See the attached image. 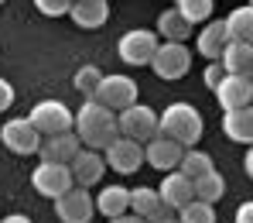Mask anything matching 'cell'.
<instances>
[{
    "mask_svg": "<svg viewBox=\"0 0 253 223\" xmlns=\"http://www.w3.org/2000/svg\"><path fill=\"white\" fill-rule=\"evenodd\" d=\"M72 131L76 137L83 141L85 148H92V151H106L120 131H117V113L113 110H106L103 103H96V100H85L83 107H79V113H76V120H72Z\"/></svg>",
    "mask_w": 253,
    "mask_h": 223,
    "instance_id": "6da1fadb",
    "label": "cell"
},
{
    "mask_svg": "<svg viewBox=\"0 0 253 223\" xmlns=\"http://www.w3.org/2000/svg\"><path fill=\"white\" fill-rule=\"evenodd\" d=\"M206 131L202 124V113L192 107V103H171L158 113V134H165L171 141H178L181 148H192L199 144V137Z\"/></svg>",
    "mask_w": 253,
    "mask_h": 223,
    "instance_id": "7a4b0ae2",
    "label": "cell"
},
{
    "mask_svg": "<svg viewBox=\"0 0 253 223\" xmlns=\"http://www.w3.org/2000/svg\"><path fill=\"white\" fill-rule=\"evenodd\" d=\"M151 69H154V76L165 79V83H178V79H185L188 69H192V52H188V45L161 42V45H158V52H154V58H151Z\"/></svg>",
    "mask_w": 253,
    "mask_h": 223,
    "instance_id": "3957f363",
    "label": "cell"
},
{
    "mask_svg": "<svg viewBox=\"0 0 253 223\" xmlns=\"http://www.w3.org/2000/svg\"><path fill=\"white\" fill-rule=\"evenodd\" d=\"M28 120H31V127L42 134V137H51V134L72 131L76 113H72V110H69L62 100H42V103H35V107H31Z\"/></svg>",
    "mask_w": 253,
    "mask_h": 223,
    "instance_id": "277c9868",
    "label": "cell"
},
{
    "mask_svg": "<svg viewBox=\"0 0 253 223\" xmlns=\"http://www.w3.org/2000/svg\"><path fill=\"white\" fill-rule=\"evenodd\" d=\"M117 131L120 137H130V141H151L158 134V110L147 107V103H133L117 113Z\"/></svg>",
    "mask_w": 253,
    "mask_h": 223,
    "instance_id": "5b68a950",
    "label": "cell"
},
{
    "mask_svg": "<svg viewBox=\"0 0 253 223\" xmlns=\"http://www.w3.org/2000/svg\"><path fill=\"white\" fill-rule=\"evenodd\" d=\"M158 45H161V38H158L154 31H147V28H133V31H126L124 38H120L117 52H120V62L133 65V69H140V65H151Z\"/></svg>",
    "mask_w": 253,
    "mask_h": 223,
    "instance_id": "8992f818",
    "label": "cell"
},
{
    "mask_svg": "<svg viewBox=\"0 0 253 223\" xmlns=\"http://www.w3.org/2000/svg\"><path fill=\"white\" fill-rule=\"evenodd\" d=\"M96 103H103L106 110H113V113H120L126 107H133L137 103V83L130 79V76H120V72H113V76H103V83L96 89V96H92Z\"/></svg>",
    "mask_w": 253,
    "mask_h": 223,
    "instance_id": "52a82bcc",
    "label": "cell"
},
{
    "mask_svg": "<svg viewBox=\"0 0 253 223\" xmlns=\"http://www.w3.org/2000/svg\"><path fill=\"white\" fill-rule=\"evenodd\" d=\"M0 144L14 155H38V144H42V134L31 127L28 117H14L0 127Z\"/></svg>",
    "mask_w": 253,
    "mask_h": 223,
    "instance_id": "ba28073f",
    "label": "cell"
},
{
    "mask_svg": "<svg viewBox=\"0 0 253 223\" xmlns=\"http://www.w3.org/2000/svg\"><path fill=\"white\" fill-rule=\"evenodd\" d=\"M31 185L48 196V199H58V196H65L76 182H72V172H69V165H55V162H42L35 172H31Z\"/></svg>",
    "mask_w": 253,
    "mask_h": 223,
    "instance_id": "9c48e42d",
    "label": "cell"
},
{
    "mask_svg": "<svg viewBox=\"0 0 253 223\" xmlns=\"http://www.w3.org/2000/svg\"><path fill=\"white\" fill-rule=\"evenodd\" d=\"M55 217H58L62 223H89L92 217H96V206H92L89 189L72 185L65 196H58V199H55Z\"/></svg>",
    "mask_w": 253,
    "mask_h": 223,
    "instance_id": "30bf717a",
    "label": "cell"
},
{
    "mask_svg": "<svg viewBox=\"0 0 253 223\" xmlns=\"http://www.w3.org/2000/svg\"><path fill=\"white\" fill-rule=\"evenodd\" d=\"M117 175H133L140 165H144V144L140 141H130V137H117L110 148H106V158H103Z\"/></svg>",
    "mask_w": 253,
    "mask_h": 223,
    "instance_id": "8fae6325",
    "label": "cell"
},
{
    "mask_svg": "<svg viewBox=\"0 0 253 223\" xmlns=\"http://www.w3.org/2000/svg\"><path fill=\"white\" fill-rule=\"evenodd\" d=\"M181 144L171 141L165 134H154L151 141H144V162L154 168V172H174L178 162H181Z\"/></svg>",
    "mask_w": 253,
    "mask_h": 223,
    "instance_id": "7c38bea8",
    "label": "cell"
},
{
    "mask_svg": "<svg viewBox=\"0 0 253 223\" xmlns=\"http://www.w3.org/2000/svg\"><path fill=\"white\" fill-rule=\"evenodd\" d=\"M212 93H215V103L222 107V113L226 110H240V107L253 103V79L250 76H226Z\"/></svg>",
    "mask_w": 253,
    "mask_h": 223,
    "instance_id": "4fadbf2b",
    "label": "cell"
},
{
    "mask_svg": "<svg viewBox=\"0 0 253 223\" xmlns=\"http://www.w3.org/2000/svg\"><path fill=\"white\" fill-rule=\"evenodd\" d=\"M79 151H83V141L76 137V131L42 137V144H38V155H42V162H55V165H69V162H72Z\"/></svg>",
    "mask_w": 253,
    "mask_h": 223,
    "instance_id": "5bb4252c",
    "label": "cell"
},
{
    "mask_svg": "<svg viewBox=\"0 0 253 223\" xmlns=\"http://www.w3.org/2000/svg\"><path fill=\"white\" fill-rule=\"evenodd\" d=\"M69 172H72V182L79 185V189H89V185H96L103 172H106V162H103V155L99 151H92V148H83L72 162H69Z\"/></svg>",
    "mask_w": 253,
    "mask_h": 223,
    "instance_id": "9a60e30c",
    "label": "cell"
},
{
    "mask_svg": "<svg viewBox=\"0 0 253 223\" xmlns=\"http://www.w3.org/2000/svg\"><path fill=\"white\" fill-rule=\"evenodd\" d=\"M158 196H161L165 210L178 213L181 206H188V203L195 199V185H192V178H185L181 172H168V175L161 178V189H158Z\"/></svg>",
    "mask_w": 253,
    "mask_h": 223,
    "instance_id": "2e32d148",
    "label": "cell"
},
{
    "mask_svg": "<svg viewBox=\"0 0 253 223\" xmlns=\"http://www.w3.org/2000/svg\"><path fill=\"white\" fill-rule=\"evenodd\" d=\"M92 206H96V213H103L106 220H117V217L130 213V189H126V185H103V189L92 196Z\"/></svg>",
    "mask_w": 253,
    "mask_h": 223,
    "instance_id": "e0dca14e",
    "label": "cell"
},
{
    "mask_svg": "<svg viewBox=\"0 0 253 223\" xmlns=\"http://www.w3.org/2000/svg\"><path fill=\"white\" fill-rule=\"evenodd\" d=\"M69 17L76 21V28H103L110 21V0H72L69 7Z\"/></svg>",
    "mask_w": 253,
    "mask_h": 223,
    "instance_id": "ac0fdd59",
    "label": "cell"
},
{
    "mask_svg": "<svg viewBox=\"0 0 253 223\" xmlns=\"http://www.w3.org/2000/svg\"><path fill=\"white\" fill-rule=\"evenodd\" d=\"M219 62H222V69H226L229 76H250L253 79V45L229 42L226 48H222Z\"/></svg>",
    "mask_w": 253,
    "mask_h": 223,
    "instance_id": "d6986e66",
    "label": "cell"
},
{
    "mask_svg": "<svg viewBox=\"0 0 253 223\" xmlns=\"http://www.w3.org/2000/svg\"><path fill=\"white\" fill-rule=\"evenodd\" d=\"M222 131L236 144H253V103L250 107H240V110H226Z\"/></svg>",
    "mask_w": 253,
    "mask_h": 223,
    "instance_id": "ffe728a7",
    "label": "cell"
},
{
    "mask_svg": "<svg viewBox=\"0 0 253 223\" xmlns=\"http://www.w3.org/2000/svg\"><path fill=\"white\" fill-rule=\"evenodd\" d=\"M130 213L133 217H140V220H154L158 213H165V203H161V196H158V189H151V185H137V189H130Z\"/></svg>",
    "mask_w": 253,
    "mask_h": 223,
    "instance_id": "44dd1931",
    "label": "cell"
},
{
    "mask_svg": "<svg viewBox=\"0 0 253 223\" xmlns=\"http://www.w3.org/2000/svg\"><path fill=\"white\" fill-rule=\"evenodd\" d=\"M226 45H229L226 21H206V28L199 31V52H202L209 62H219V55H222Z\"/></svg>",
    "mask_w": 253,
    "mask_h": 223,
    "instance_id": "7402d4cb",
    "label": "cell"
},
{
    "mask_svg": "<svg viewBox=\"0 0 253 223\" xmlns=\"http://www.w3.org/2000/svg\"><path fill=\"white\" fill-rule=\"evenodd\" d=\"M154 35H161L165 42H178V45H185L188 42V35H192V24L174 10V7H168L161 17H158V31Z\"/></svg>",
    "mask_w": 253,
    "mask_h": 223,
    "instance_id": "603a6c76",
    "label": "cell"
},
{
    "mask_svg": "<svg viewBox=\"0 0 253 223\" xmlns=\"http://www.w3.org/2000/svg\"><path fill=\"white\" fill-rule=\"evenodd\" d=\"M226 35L229 42H247L253 45V7H236L229 17H226Z\"/></svg>",
    "mask_w": 253,
    "mask_h": 223,
    "instance_id": "cb8c5ba5",
    "label": "cell"
},
{
    "mask_svg": "<svg viewBox=\"0 0 253 223\" xmlns=\"http://www.w3.org/2000/svg\"><path fill=\"white\" fill-rule=\"evenodd\" d=\"M212 168H215V165H212V158L206 155V151H199V148H185V151H181V162H178L174 172H181L185 178L195 182L199 175H206V172H212Z\"/></svg>",
    "mask_w": 253,
    "mask_h": 223,
    "instance_id": "d4e9b609",
    "label": "cell"
},
{
    "mask_svg": "<svg viewBox=\"0 0 253 223\" xmlns=\"http://www.w3.org/2000/svg\"><path fill=\"white\" fill-rule=\"evenodd\" d=\"M192 185H195V199L212 203V206H215V203L222 199V192H226V178L219 175L215 168H212V172H206V175H199Z\"/></svg>",
    "mask_w": 253,
    "mask_h": 223,
    "instance_id": "484cf974",
    "label": "cell"
},
{
    "mask_svg": "<svg viewBox=\"0 0 253 223\" xmlns=\"http://www.w3.org/2000/svg\"><path fill=\"white\" fill-rule=\"evenodd\" d=\"M174 10L195 28V24H202V21H209V17H212L215 3H212V0H174Z\"/></svg>",
    "mask_w": 253,
    "mask_h": 223,
    "instance_id": "4316f807",
    "label": "cell"
},
{
    "mask_svg": "<svg viewBox=\"0 0 253 223\" xmlns=\"http://www.w3.org/2000/svg\"><path fill=\"white\" fill-rule=\"evenodd\" d=\"M174 217H178V223H215V206L212 203H202V199H192Z\"/></svg>",
    "mask_w": 253,
    "mask_h": 223,
    "instance_id": "83f0119b",
    "label": "cell"
},
{
    "mask_svg": "<svg viewBox=\"0 0 253 223\" xmlns=\"http://www.w3.org/2000/svg\"><path fill=\"white\" fill-rule=\"evenodd\" d=\"M99 83H103V72L96 69V65H83L76 76H72V86L83 93L85 100H92L96 96V89H99Z\"/></svg>",
    "mask_w": 253,
    "mask_h": 223,
    "instance_id": "f1b7e54d",
    "label": "cell"
},
{
    "mask_svg": "<svg viewBox=\"0 0 253 223\" xmlns=\"http://www.w3.org/2000/svg\"><path fill=\"white\" fill-rule=\"evenodd\" d=\"M35 7L42 10L44 17H62V14H69L72 0H35Z\"/></svg>",
    "mask_w": 253,
    "mask_h": 223,
    "instance_id": "f546056e",
    "label": "cell"
},
{
    "mask_svg": "<svg viewBox=\"0 0 253 223\" xmlns=\"http://www.w3.org/2000/svg\"><path fill=\"white\" fill-rule=\"evenodd\" d=\"M226 76H229V72L222 69V62H209V65H206V72H202V79H206V86H209V89H215Z\"/></svg>",
    "mask_w": 253,
    "mask_h": 223,
    "instance_id": "4dcf8cb0",
    "label": "cell"
},
{
    "mask_svg": "<svg viewBox=\"0 0 253 223\" xmlns=\"http://www.w3.org/2000/svg\"><path fill=\"white\" fill-rule=\"evenodd\" d=\"M10 103H14V86H10L7 79H0V113L10 110Z\"/></svg>",
    "mask_w": 253,
    "mask_h": 223,
    "instance_id": "1f68e13d",
    "label": "cell"
},
{
    "mask_svg": "<svg viewBox=\"0 0 253 223\" xmlns=\"http://www.w3.org/2000/svg\"><path fill=\"white\" fill-rule=\"evenodd\" d=\"M233 223H253V199H247V203H243V206L236 210Z\"/></svg>",
    "mask_w": 253,
    "mask_h": 223,
    "instance_id": "d6a6232c",
    "label": "cell"
},
{
    "mask_svg": "<svg viewBox=\"0 0 253 223\" xmlns=\"http://www.w3.org/2000/svg\"><path fill=\"white\" fill-rule=\"evenodd\" d=\"M151 223H178V217H174L171 210H165V213H158V217H154Z\"/></svg>",
    "mask_w": 253,
    "mask_h": 223,
    "instance_id": "836d02e7",
    "label": "cell"
},
{
    "mask_svg": "<svg viewBox=\"0 0 253 223\" xmlns=\"http://www.w3.org/2000/svg\"><path fill=\"white\" fill-rule=\"evenodd\" d=\"M106 223H147V220H140V217H133V213H124V217H117V220H106Z\"/></svg>",
    "mask_w": 253,
    "mask_h": 223,
    "instance_id": "e575fe53",
    "label": "cell"
},
{
    "mask_svg": "<svg viewBox=\"0 0 253 223\" xmlns=\"http://www.w3.org/2000/svg\"><path fill=\"white\" fill-rule=\"evenodd\" d=\"M243 168H247V175L253 178V144L247 148V158H243Z\"/></svg>",
    "mask_w": 253,
    "mask_h": 223,
    "instance_id": "d590c367",
    "label": "cell"
},
{
    "mask_svg": "<svg viewBox=\"0 0 253 223\" xmlns=\"http://www.w3.org/2000/svg\"><path fill=\"white\" fill-rule=\"evenodd\" d=\"M0 223H31V220H28L24 213H10V217H3Z\"/></svg>",
    "mask_w": 253,
    "mask_h": 223,
    "instance_id": "8d00e7d4",
    "label": "cell"
},
{
    "mask_svg": "<svg viewBox=\"0 0 253 223\" xmlns=\"http://www.w3.org/2000/svg\"><path fill=\"white\" fill-rule=\"evenodd\" d=\"M250 7H253V0H250Z\"/></svg>",
    "mask_w": 253,
    "mask_h": 223,
    "instance_id": "74e56055",
    "label": "cell"
},
{
    "mask_svg": "<svg viewBox=\"0 0 253 223\" xmlns=\"http://www.w3.org/2000/svg\"><path fill=\"white\" fill-rule=\"evenodd\" d=\"M0 3H3V0H0Z\"/></svg>",
    "mask_w": 253,
    "mask_h": 223,
    "instance_id": "f35d334b",
    "label": "cell"
}]
</instances>
